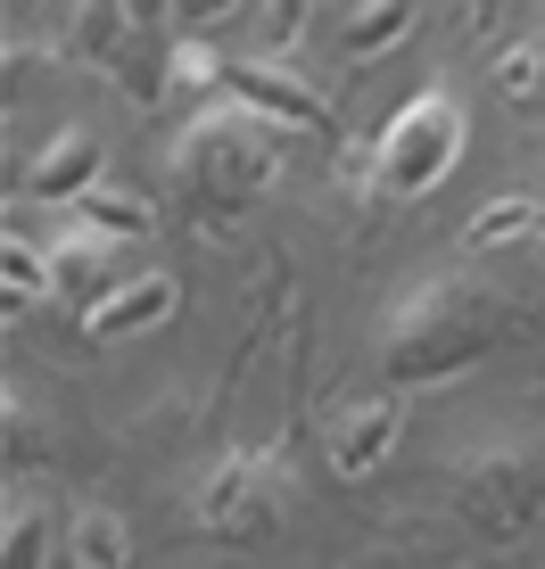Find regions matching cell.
I'll list each match as a JSON object with an SVG mask.
<instances>
[{
	"mask_svg": "<svg viewBox=\"0 0 545 569\" xmlns=\"http://www.w3.org/2000/svg\"><path fill=\"white\" fill-rule=\"evenodd\" d=\"M397 405H356V413L339 421V438H330V470L339 479H373V470L388 462V446H397Z\"/></svg>",
	"mask_w": 545,
	"mask_h": 569,
	"instance_id": "obj_10",
	"label": "cell"
},
{
	"mask_svg": "<svg viewBox=\"0 0 545 569\" xmlns=\"http://www.w3.org/2000/svg\"><path fill=\"white\" fill-rule=\"evenodd\" d=\"M108 248L116 240H100V231H75V240H58L50 248V289H67V298H91V306H100L108 298Z\"/></svg>",
	"mask_w": 545,
	"mask_h": 569,
	"instance_id": "obj_12",
	"label": "cell"
},
{
	"mask_svg": "<svg viewBox=\"0 0 545 569\" xmlns=\"http://www.w3.org/2000/svg\"><path fill=\"white\" fill-rule=\"evenodd\" d=\"M174 306H182V289H174V272H141V281H125V289H108L100 306L83 313V330L100 347H116V339H141V330H158V322H174Z\"/></svg>",
	"mask_w": 545,
	"mask_h": 569,
	"instance_id": "obj_7",
	"label": "cell"
},
{
	"mask_svg": "<svg viewBox=\"0 0 545 569\" xmlns=\"http://www.w3.org/2000/svg\"><path fill=\"white\" fill-rule=\"evenodd\" d=\"M91 182H100V141H91V132H58V141L33 157L26 199H58V207H75Z\"/></svg>",
	"mask_w": 545,
	"mask_h": 569,
	"instance_id": "obj_9",
	"label": "cell"
},
{
	"mask_svg": "<svg viewBox=\"0 0 545 569\" xmlns=\"http://www.w3.org/2000/svg\"><path fill=\"white\" fill-rule=\"evenodd\" d=\"M75 569H125V520L116 512H83L75 520Z\"/></svg>",
	"mask_w": 545,
	"mask_h": 569,
	"instance_id": "obj_16",
	"label": "cell"
},
{
	"mask_svg": "<svg viewBox=\"0 0 545 569\" xmlns=\"http://www.w3.org/2000/svg\"><path fill=\"white\" fill-rule=\"evenodd\" d=\"M281 173V149H272V124L248 108H216L174 141V190L190 199V214L207 223H231L240 207H257Z\"/></svg>",
	"mask_w": 545,
	"mask_h": 569,
	"instance_id": "obj_2",
	"label": "cell"
},
{
	"mask_svg": "<svg viewBox=\"0 0 545 569\" xmlns=\"http://www.w3.org/2000/svg\"><path fill=\"white\" fill-rule=\"evenodd\" d=\"M240 9V0H166V17L174 26H190V33H207V26H224V17Z\"/></svg>",
	"mask_w": 545,
	"mask_h": 569,
	"instance_id": "obj_18",
	"label": "cell"
},
{
	"mask_svg": "<svg viewBox=\"0 0 545 569\" xmlns=\"http://www.w3.org/2000/svg\"><path fill=\"white\" fill-rule=\"evenodd\" d=\"M75 223L100 231V240H141V231H149V199H141V190H100V182H91L83 199H75Z\"/></svg>",
	"mask_w": 545,
	"mask_h": 569,
	"instance_id": "obj_13",
	"label": "cell"
},
{
	"mask_svg": "<svg viewBox=\"0 0 545 569\" xmlns=\"http://www.w3.org/2000/svg\"><path fill=\"white\" fill-rule=\"evenodd\" d=\"M463 141H472V116H463V100L446 83H430V91H414L397 116H388V132L373 141V190L380 199H430V190L455 173V157H463Z\"/></svg>",
	"mask_w": 545,
	"mask_h": 569,
	"instance_id": "obj_3",
	"label": "cell"
},
{
	"mask_svg": "<svg viewBox=\"0 0 545 569\" xmlns=\"http://www.w3.org/2000/svg\"><path fill=\"white\" fill-rule=\"evenodd\" d=\"M455 512L479 528V537H521V528L545 520V455L537 446H488V455L455 462Z\"/></svg>",
	"mask_w": 545,
	"mask_h": 569,
	"instance_id": "obj_4",
	"label": "cell"
},
{
	"mask_svg": "<svg viewBox=\"0 0 545 569\" xmlns=\"http://www.w3.org/2000/svg\"><path fill=\"white\" fill-rule=\"evenodd\" d=\"M414 33V0H356L339 26V58H380Z\"/></svg>",
	"mask_w": 545,
	"mask_h": 569,
	"instance_id": "obj_11",
	"label": "cell"
},
{
	"mask_svg": "<svg viewBox=\"0 0 545 569\" xmlns=\"http://www.w3.org/2000/svg\"><path fill=\"white\" fill-rule=\"evenodd\" d=\"M50 289V257L26 231H0V298H42Z\"/></svg>",
	"mask_w": 545,
	"mask_h": 569,
	"instance_id": "obj_14",
	"label": "cell"
},
{
	"mask_svg": "<svg viewBox=\"0 0 545 569\" xmlns=\"http://www.w3.org/2000/svg\"><path fill=\"white\" fill-rule=\"evenodd\" d=\"M521 313L479 281H422L414 298L380 322V371L397 388H422V380H446V371L479 363L496 339H513Z\"/></svg>",
	"mask_w": 545,
	"mask_h": 569,
	"instance_id": "obj_1",
	"label": "cell"
},
{
	"mask_svg": "<svg viewBox=\"0 0 545 569\" xmlns=\"http://www.w3.org/2000/svg\"><path fill=\"white\" fill-rule=\"evenodd\" d=\"M496 74H504V91H513V100H521V91H529V83H537V74H545V50H537V42H521V50H513V58H504V67H496Z\"/></svg>",
	"mask_w": 545,
	"mask_h": 569,
	"instance_id": "obj_19",
	"label": "cell"
},
{
	"mask_svg": "<svg viewBox=\"0 0 545 569\" xmlns=\"http://www.w3.org/2000/svg\"><path fill=\"white\" fill-rule=\"evenodd\" d=\"M537 214H545V207H529V199H504V207H488V214L472 223V248H496V240H513V231H529Z\"/></svg>",
	"mask_w": 545,
	"mask_h": 569,
	"instance_id": "obj_17",
	"label": "cell"
},
{
	"mask_svg": "<svg viewBox=\"0 0 545 569\" xmlns=\"http://www.w3.org/2000/svg\"><path fill=\"white\" fill-rule=\"evenodd\" d=\"M125 50H132V0H75V26H67V58L75 67L116 74Z\"/></svg>",
	"mask_w": 545,
	"mask_h": 569,
	"instance_id": "obj_8",
	"label": "cell"
},
{
	"mask_svg": "<svg viewBox=\"0 0 545 569\" xmlns=\"http://www.w3.org/2000/svg\"><path fill=\"white\" fill-rule=\"evenodd\" d=\"M0 569H50V512H42V503H26V512L9 520V537H0Z\"/></svg>",
	"mask_w": 545,
	"mask_h": 569,
	"instance_id": "obj_15",
	"label": "cell"
},
{
	"mask_svg": "<svg viewBox=\"0 0 545 569\" xmlns=\"http://www.w3.org/2000/svg\"><path fill=\"white\" fill-rule=\"evenodd\" d=\"M216 83L231 91V108H248V116H265V124H289V132H315L323 124V91H306L298 74H281V67H257V58H224V74Z\"/></svg>",
	"mask_w": 545,
	"mask_h": 569,
	"instance_id": "obj_6",
	"label": "cell"
},
{
	"mask_svg": "<svg viewBox=\"0 0 545 569\" xmlns=\"http://www.w3.org/2000/svg\"><path fill=\"white\" fill-rule=\"evenodd\" d=\"M272 503H281V462H272V455H231L216 479L199 487V528H207V537L248 545V537L272 528Z\"/></svg>",
	"mask_w": 545,
	"mask_h": 569,
	"instance_id": "obj_5",
	"label": "cell"
}]
</instances>
